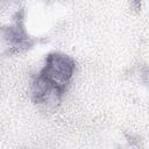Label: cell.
<instances>
[{
    "label": "cell",
    "mask_w": 149,
    "mask_h": 149,
    "mask_svg": "<svg viewBox=\"0 0 149 149\" xmlns=\"http://www.w3.org/2000/svg\"><path fill=\"white\" fill-rule=\"evenodd\" d=\"M76 72L74 59L63 52L47 55L43 66L31 81V99L42 106H56L62 101Z\"/></svg>",
    "instance_id": "6da1fadb"
},
{
    "label": "cell",
    "mask_w": 149,
    "mask_h": 149,
    "mask_svg": "<svg viewBox=\"0 0 149 149\" xmlns=\"http://www.w3.org/2000/svg\"><path fill=\"white\" fill-rule=\"evenodd\" d=\"M37 40L29 35L23 23V15L17 13L14 22L0 27V54L17 55L31 49Z\"/></svg>",
    "instance_id": "7a4b0ae2"
}]
</instances>
